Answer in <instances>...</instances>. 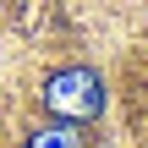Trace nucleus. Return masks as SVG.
Masks as SVG:
<instances>
[{"label": "nucleus", "mask_w": 148, "mask_h": 148, "mask_svg": "<svg viewBox=\"0 0 148 148\" xmlns=\"http://www.w3.org/2000/svg\"><path fill=\"white\" fill-rule=\"evenodd\" d=\"M44 110H49L55 121H71V126L93 121V115L104 110V82H99V71H88V66H60V71H49V82H44Z\"/></svg>", "instance_id": "nucleus-1"}, {"label": "nucleus", "mask_w": 148, "mask_h": 148, "mask_svg": "<svg viewBox=\"0 0 148 148\" xmlns=\"http://www.w3.org/2000/svg\"><path fill=\"white\" fill-rule=\"evenodd\" d=\"M22 148H88V143H82V132H77L71 121H60V126H38Z\"/></svg>", "instance_id": "nucleus-2"}]
</instances>
